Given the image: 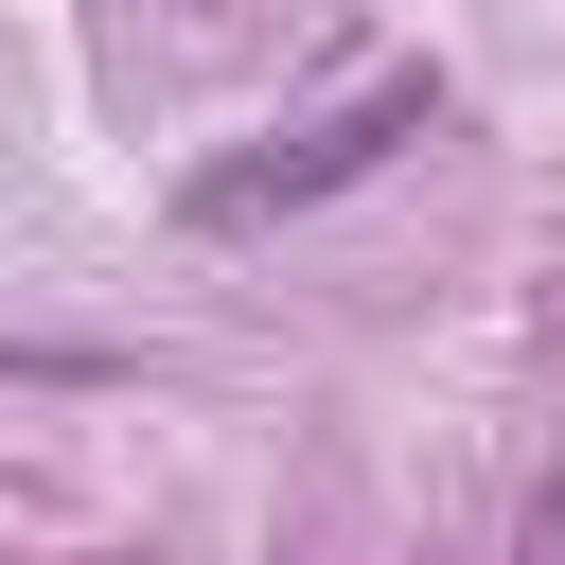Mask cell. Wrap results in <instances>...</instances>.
Here are the masks:
<instances>
[{
	"label": "cell",
	"mask_w": 565,
	"mask_h": 565,
	"mask_svg": "<svg viewBox=\"0 0 565 565\" xmlns=\"http://www.w3.org/2000/svg\"><path fill=\"white\" fill-rule=\"evenodd\" d=\"M424 124H441V71H388V88H353L335 124L265 141V159H212V177H194V230H265V212H300V194L371 177V159H388V141H424Z\"/></svg>",
	"instance_id": "obj_1"
},
{
	"label": "cell",
	"mask_w": 565,
	"mask_h": 565,
	"mask_svg": "<svg viewBox=\"0 0 565 565\" xmlns=\"http://www.w3.org/2000/svg\"><path fill=\"white\" fill-rule=\"evenodd\" d=\"M512 565H565V512H530V547H512Z\"/></svg>",
	"instance_id": "obj_2"
}]
</instances>
